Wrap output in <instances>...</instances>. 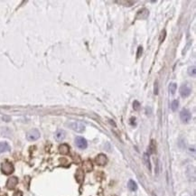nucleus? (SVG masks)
Instances as JSON below:
<instances>
[{"mask_svg": "<svg viewBox=\"0 0 196 196\" xmlns=\"http://www.w3.org/2000/svg\"><path fill=\"white\" fill-rule=\"evenodd\" d=\"M127 187H128V189H129L130 191L134 192V191H137V185L136 182H134L133 180H129V181H128V183H127Z\"/></svg>", "mask_w": 196, "mask_h": 196, "instance_id": "obj_15", "label": "nucleus"}, {"mask_svg": "<svg viewBox=\"0 0 196 196\" xmlns=\"http://www.w3.org/2000/svg\"><path fill=\"white\" fill-rule=\"evenodd\" d=\"M176 88H177L176 84L174 83V82L170 84L169 85V91H170V93H171V94H174L175 91H176Z\"/></svg>", "mask_w": 196, "mask_h": 196, "instance_id": "obj_17", "label": "nucleus"}, {"mask_svg": "<svg viewBox=\"0 0 196 196\" xmlns=\"http://www.w3.org/2000/svg\"><path fill=\"white\" fill-rule=\"evenodd\" d=\"M164 36H166V31H163L161 33V36H160V43L163 42V40L164 39Z\"/></svg>", "mask_w": 196, "mask_h": 196, "instance_id": "obj_23", "label": "nucleus"}, {"mask_svg": "<svg viewBox=\"0 0 196 196\" xmlns=\"http://www.w3.org/2000/svg\"><path fill=\"white\" fill-rule=\"evenodd\" d=\"M178 106H179V102L178 100H174L172 102V104H171V109L173 111H176L177 109H178Z\"/></svg>", "mask_w": 196, "mask_h": 196, "instance_id": "obj_18", "label": "nucleus"}, {"mask_svg": "<svg viewBox=\"0 0 196 196\" xmlns=\"http://www.w3.org/2000/svg\"><path fill=\"white\" fill-rule=\"evenodd\" d=\"M143 160H144V162H145L146 166H147L149 170H151V164H150V161H149V156H147V154H144Z\"/></svg>", "mask_w": 196, "mask_h": 196, "instance_id": "obj_16", "label": "nucleus"}, {"mask_svg": "<svg viewBox=\"0 0 196 196\" xmlns=\"http://www.w3.org/2000/svg\"><path fill=\"white\" fill-rule=\"evenodd\" d=\"M65 125L71 129H73V131H76L78 133H82L85 131V125L81 121L77 120H69L65 123Z\"/></svg>", "mask_w": 196, "mask_h": 196, "instance_id": "obj_1", "label": "nucleus"}, {"mask_svg": "<svg viewBox=\"0 0 196 196\" xmlns=\"http://www.w3.org/2000/svg\"><path fill=\"white\" fill-rule=\"evenodd\" d=\"M188 74L190 76L192 77H194L195 76V67L193 66V67H190V68L188 69Z\"/></svg>", "mask_w": 196, "mask_h": 196, "instance_id": "obj_20", "label": "nucleus"}, {"mask_svg": "<svg viewBox=\"0 0 196 196\" xmlns=\"http://www.w3.org/2000/svg\"><path fill=\"white\" fill-rule=\"evenodd\" d=\"M133 108H134V110H139V108H140V104H139V102L138 101H134L133 103Z\"/></svg>", "mask_w": 196, "mask_h": 196, "instance_id": "obj_21", "label": "nucleus"}, {"mask_svg": "<svg viewBox=\"0 0 196 196\" xmlns=\"http://www.w3.org/2000/svg\"><path fill=\"white\" fill-rule=\"evenodd\" d=\"M40 137V132L37 129H32L26 134V138L29 141H35Z\"/></svg>", "mask_w": 196, "mask_h": 196, "instance_id": "obj_4", "label": "nucleus"}, {"mask_svg": "<svg viewBox=\"0 0 196 196\" xmlns=\"http://www.w3.org/2000/svg\"><path fill=\"white\" fill-rule=\"evenodd\" d=\"M95 161L97 163V164H99V166H105V164L108 163V158L107 156H105V154H100L99 156H98L95 159Z\"/></svg>", "mask_w": 196, "mask_h": 196, "instance_id": "obj_8", "label": "nucleus"}, {"mask_svg": "<svg viewBox=\"0 0 196 196\" xmlns=\"http://www.w3.org/2000/svg\"><path fill=\"white\" fill-rule=\"evenodd\" d=\"M149 15V11L147 8H143L139 10L137 15V19H147Z\"/></svg>", "mask_w": 196, "mask_h": 196, "instance_id": "obj_9", "label": "nucleus"}, {"mask_svg": "<svg viewBox=\"0 0 196 196\" xmlns=\"http://www.w3.org/2000/svg\"><path fill=\"white\" fill-rule=\"evenodd\" d=\"M10 150V146L7 142H0V154Z\"/></svg>", "mask_w": 196, "mask_h": 196, "instance_id": "obj_13", "label": "nucleus"}, {"mask_svg": "<svg viewBox=\"0 0 196 196\" xmlns=\"http://www.w3.org/2000/svg\"><path fill=\"white\" fill-rule=\"evenodd\" d=\"M149 150H150V153H151V154L156 153V145H154V140L151 141L150 147H149Z\"/></svg>", "mask_w": 196, "mask_h": 196, "instance_id": "obj_19", "label": "nucleus"}, {"mask_svg": "<svg viewBox=\"0 0 196 196\" xmlns=\"http://www.w3.org/2000/svg\"><path fill=\"white\" fill-rule=\"evenodd\" d=\"M1 170L5 174H11L14 172V166L9 162H4L1 164Z\"/></svg>", "mask_w": 196, "mask_h": 196, "instance_id": "obj_2", "label": "nucleus"}, {"mask_svg": "<svg viewBox=\"0 0 196 196\" xmlns=\"http://www.w3.org/2000/svg\"><path fill=\"white\" fill-rule=\"evenodd\" d=\"M154 84H156L154 85V94H157V82H156Z\"/></svg>", "mask_w": 196, "mask_h": 196, "instance_id": "obj_25", "label": "nucleus"}, {"mask_svg": "<svg viewBox=\"0 0 196 196\" xmlns=\"http://www.w3.org/2000/svg\"><path fill=\"white\" fill-rule=\"evenodd\" d=\"M142 51H143L142 46H139V47H138V51H137V58L140 57V55L142 54Z\"/></svg>", "mask_w": 196, "mask_h": 196, "instance_id": "obj_22", "label": "nucleus"}, {"mask_svg": "<svg viewBox=\"0 0 196 196\" xmlns=\"http://www.w3.org/2000/svg\"><path fill=\"white\" fill-rule=\"evenodd\" d=\"M17 183H18V179L16 177H15V176L10 177L7 182V188L9 190H12L16 186Z\"/></svg>", "mask_w": 196, "mask_h": 196, "instance_id": "obj_7", "label": "nucleus"}, {"mask_svg": "<svg viewBox=\"0 0 196 196\" xmlns=\"http://www.w3.org/2000/svg\"><path fill=\"white\" fill-rule=\"evenodd\" d=\"M75 144L80 149H85L88 147L86 139L83 138V137H77L75 138Z\"/></svg>", "mask_w": 196, "mask_h": 196, "instance_id": "obj_5", "label": "nucleus"}, {"mask_svg": "<svg viewBox=\"0 0 196 196\" xmlns=\"http://www.w3.org/2000/svg\"><path fill=\"white\" fill-rule=\"evenodd\" d=\"M83 168H84V170L86 172H90V171H92V169H93V166H92V163L90 162V161H89V160H88V161H85L84 163H83Z\"/></svg>", "mask_w": 196, "mask_h": 196, "instance_id": "obj_14", "label": "nucleus"}, {"mask_svg": "<svg viewBox=\"0 0 196 196\" xmlns=\"http://www.w3.org/2000/svg\"><path fill=\"white\" fill-rule=\"evenodd\" d=\"M75 177H76L77 182H78L79 183H81L82 182H83V179H84V173H83V171H82L81 169H78V170H77Z\"/></svg>", "mask_w": 196, "mask_h": 196, "instance_id": "obj_11", "label": "nucleus"}, {"mask_svg": "<svg viewBox=\"0 0 196 196\" xmlns=\"http://www.w3.org/2000/svg\"><path fill=\"white\" fill-rule=\"evenodd\" d=\"M13 196H23V193L20 192V191H17V192H15V193H14V195Z\"/></svg>", "mask_w": 196, "mask_h": 196, "instance_id": "obj_24", "label": "nucleus"}, {"mask_svg": "<svg viewBox=\"0 0 196 196\" xmlns=\"http://www.w3.org/2000/svg\"><path fill=\"white\" fill-rule=\"evenodd\" d=\"M180 118L183 123H188L191 119H192V115H191V112L186 110L183 109L181 113H180Z\"/></svg>", "mask_w": 196, "mask_h": 196, "instance_id": "obj_3", "label": "nucleus"}, {"mask_svg": "<svg viewBox=\"0 0 196 196\" xmlns=\"http://www.w3.org/2000/svg\"><path fill=\"white\" fill-rule=\"evenodd\" d=\"M65 137H66V133H65V131L64 130H63V129H59V130H57L56 131V133H55V135H54V137H55V139L57 141H63V139L65 138Z\"/></svg>", "mask_w": 196, "mask_h": 196, "instance_id": "obj_10", "label": "nucleus"}, {"mask_svg": "<svg viewBox=\"0 0 196 196\" xmlns=\"http://www.w3.org/2000/svg\"><path fill=\"white\" fill-rule=\"evenodd\" d=\"M191 92H192V89H191L190 86H188L187 84H184L180 88V94H181L183 98L188 97L191 94Z\"/></svg>", "mask_w": 196, "mask_h": 196, "instance_id": "obj_6", "label": "nucleus"}, {"mask_svg": "<svg viewBox=\"0 0 196 196\" xmlns=\"http://www.w3.org/2000/svg\"><path fill=\"white\" fill-rule=\"evenodd\" d=\"M70 151V147L68 145H66V144H61V145L59 147V152L61 154H69Z\"/></svg>", "mask_w": 196, "mask_h": 196, "instance_id": "obj_12", "label": "nucleus"}]
</instances>
